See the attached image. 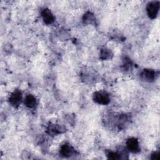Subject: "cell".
Here are the masks:
<instances>
[{"mask_svg": "<svg viewBox=\"0 0 160 160\" xmlns=\"http://www.w3.org/2000/svg\"><path fill=\"white\" fill-rule=\"evenodd\" d=\"M159 1H151L149 2L146 7V11L148 16L151 19H154L159 12Z\"/></svg>", "mask_w": 160, "mask_h": 160, "instance_id": "cell-1", "label": "cell"}, {"mask_svg": "<svg viewBox=\"0 0 160 160\" xmlns=\"http://www.w3.org/2000/svg\"><path fill=\"white\" fill-rule=\"evenodd\" d=\"M94 101L99 104H107L109 102L110 99L108 94L104 91H97L93 95Z\"/></svg>", "mask_w": 160, "mask_h": 160, "instance_id": "cell-2", "label": "cell"}, {"mask_svg": "<svg viewBox=\"0 0 160 160\" xmlns=\"http://www.w3.org/2000/svg\"><path fill=\"white\" fill-rule=\"evenodd\" d=\"M21 99H22V94L21 91H19V90H16L10 95L9 98V101L12 106L16 107L19 105V104L21 103Z\"/></svg>", "mask_w": 160, "mask_h": 160, "instance_id": "cell-3", "label": "cell"}, {"mask_svg": "<svg viewBox=\"0 0 160 160\" xmlns=\"http://www.w3.org/2000/svg\"><path fill=\"white\" fill-rule=\"evenodd\" d=\"M128 149L132 152H138L139 151V145L138 140L134 138H129L126 142Z\"/></svg>", "mask_w": 160, "mask_h": 160, "instance_id": "cell-4", "label": "cell"}, {"mask_svg": "<svg viewBox=\"0 0 160 160\" xmlns=\"http://www.w3.org/2000/svg\"><path fill=\"white\" fill-rule=\"evenodd\" d=\"M41 16L43 21L47 24H51L54 21V16L49 9H44L41 11Z\"/></svg>", "mask_w": 160, "mask_h": 160, "instance_id": "cell-5", "label": "cell"}, {"mask_svg": "<svg viewBox=\"0 0 160 160\" xmlns=\"http://www.w3.org/2000/svg\"><path fill=\"white\" fill-rule=\"evenodd\" d=\"M156 76V72L150 69H144L143 71L141 72V78L148 82L152 81Z\"/></svg>", "mask_w": 160, "mask_h": 160, "instance_id": "cell-6", "label": "cell"}, {"mask_svg": "<svg viewBox=\"0 0 160 160\" xmlns=\"http://www.w3.org/2000/svg\"><path fill=\"white\" fill-rule=\"evenodd\" d=\"M64 131V129L61 126L55 124H51L49 125L47 129V132L52 136L59 134Z\"/></svg>", "mask_w": 160, "mask_h": 160, "instance_id": "cell-7", "label": "cell"}, {"mask_svg": "<svg viewBox=\"0 0 160 160\" xmlns=\"http://www.w3.org/2000/svg\"><path fill=\"white\" fill-rule=\"evenodd\" d=\"M74 152V148L71 145L68 144H63L60 149L61 154L64 157H69L70 156L73 154Z\"/></svg>", "mask_w": 160, "mask_h": 160, "instance_id": "cell-8", "label": "cell"}, {"mask_svg": "<svg viewBox=\"0 0 160 160\" xmlns=\"http://www.w3.org/2000/svg\"><path fill=\"white\" fill-rule=\"evenodd\" d=\"M36 99L32 95H28L24 99V104L26 106L29 108H33L36 105Z\"/></svg>", "mask_w": 160, "mask_h": 160, "instance_id": "cell-9", "label": "cell"}, {"mask_svg": "<svg viewBox=\"0 0 160 160\" xmlns=\"http://www.w3.org/2000/svg\"><path fill=\"white\" fill-rule=\"evenodd\" d=\"M82 21L84 24H92L95 22L96 18L94 15L91 12H87L84 14L82 18Z\"/></svg>", "mask_w": 160, "mask_h": 160, "instance_id": "cell-10", "label": "cell"}, {"mask_svg": "<svg viewBox=\"0 0 160 160\" xmlns=\"http://www.w3.org/2000/svg\"><path fill=\"white\" fill-rule=\"evenodd\" d=\"M112 56V53L111 51V49L104 48L101 50L100 52V58L102 60H106L108 59H110L111 56Z\"/></svg>", "mask_w": 160, "mask_h": 160, "instance_id": "cell-11", "label": "cell"}, {"mask_svg": "<svg viewBox=\"0 0 160 160\" xmlns=\"http://www.w3.org/2000/svg\"><path fill=\"white\" fill-rule=\"evenodd\" d=\"M108 158L111 159H119L120 158V156L119 154L114 152H110L108 154Z\"/></svg>", "mask_w": 160, "mask_h": 160, "instance_id": "cell-12", "label": "cell"}, {"mask_svg": "<svg viewBox=\"0 0 160 160\" xmlns=\"http://www.w3.org/2000/svg\"><path fill=\"white\" fill-rule=\"evenodd\" d=\"M151 159H160L159 153H158V152H154V153L152 154Z\"/></svg>", "mask_w": 160, "mask_h": 160, "instance_id": "cell-13", "label": "cell"}]
</instances>
